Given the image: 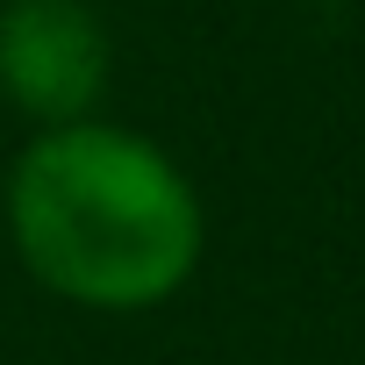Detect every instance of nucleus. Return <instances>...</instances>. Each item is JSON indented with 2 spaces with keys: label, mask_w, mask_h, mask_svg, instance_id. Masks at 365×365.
I'll return each instance as SVG.
<instances>
[{
  "label": "nucleus",
  "mask_w": 365,
  "mask_h": 365,
  "mask_svg": "<svg viewBox=\"0 0 365 365\" xmlns=\"http://www.w3.org/2000/svg\"><path fill=\"white\" fill-rule=\"evenodd\" d=\"M8 237L43 294L93 315H143L201 272L208 208L158 136L86 115L15 150Z\"/></svg>",
  "instance_id": "f257e3e1"
},
{
  "label": "nucleus",
  "mask_w": 365,
  "mask_h": 365,
  "mask_svg": "<svg viewBox=\"0 0 365 365\" xmlns=\"http://www.w3.org/2000/svg\"><path fill=\"white\" fill-rule=\"evenodd\" d=\"M115 79V36L86 0H8L0 8V101L51 122L101 115Z\"/></svg>",
  "instance_id": "f03ea898"
}]
</instances>
